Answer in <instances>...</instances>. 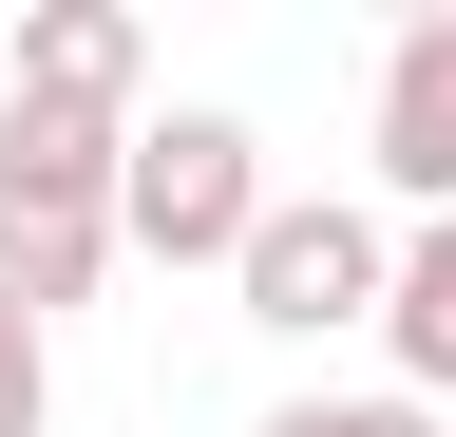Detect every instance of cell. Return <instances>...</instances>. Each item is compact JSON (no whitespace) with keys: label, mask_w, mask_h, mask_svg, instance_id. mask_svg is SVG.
Listing matches in <instances>:
<instances>
[{"label":"cell","mask_w":456,"mask_h":437,"mask_svg":"<svg viewBox=\"0 0 456 437\" xmlns=\"http://www.w3.org/2000/svg\"><path fill=\"white\" fill-rule=\"evenodd\" d=\"M134 77H152L134 0H38L20 58H0V95H57V115H134Z\"/></svg>","instance_id":"5b68a950"},{"label":"cell","mask_w":456,"mask_h":437,"mask_svg":"<svg viewBox=\"0 0 456 437\" xmlns=\"http://www.w3.org/2000/svg\"><path fill=\"white\" fill-rule=\"evenodd\" d=\"M362 152H380V209H456V20H399L380 38V115H362Z\"/></svg>","instance_id":"277c9868"},{"label":"cell","mask_w":456,"mask_h":437,"mask_svg":"<svg viewBox=\"0 0 456 437\" xmlns=\"http://www.w3.org/2000/svg\"><path fill=\"white\" fill-rule=\"evenodd\" d=\"M266 437H437V400H399V380H380V400H285Z\"/></svg>","instance_id":"ba28073f"},{"label":"cell","mask_w":456,"mask_h":437,"mask_svg":"<svg viewBox=\"0 0 456 437\" xmlns=\"http://www.w3.org/2000/svg\"><path fill=\"white\" fill-rule=\"evenodd\" d=\"M0 437H57V343H38L20 286H0Z\"/></svg>","instance_id":"52a82bcc"},{"label":"cell","mask_w":456,"mask_h":437,"mask_svg":"<svg viewBox=\"0 0 456 437\" xmlns=\"http://www.w3.org/2000/svg\"><path fill=\"white\" fill-rule=\"evenodd\" d=\"M134 134L152 115H57V95H0V286L38 323L95 304V266L134 247Z\"/></svg>","instance_id":"6da1fadb"},{"label":"cell","mask_w":456,"mask_h":437,"mask_svg":"<svg viewBox=\"0 0 456 437\" xmlns=\"http://www.w3.org/2000/svg\"><path fill=\"white\" fill-rule=\"evenodd\" d=\"M380 343H399V400L456 418V209H437V229H399V304H380Z\"/></svg>","instance_id":"8992f818"},{"label":"cell","mask_w":456,"mask_h":437,"mask_svg":"<svg viewBox=\"0 0 456 437\" xmlns=\"http://www.w3.org/2000/svg\"><path fill=\"white\" fill-rule=\"evenodd\" d=\"M266 209H285V190H266V134H248V115H152V134H134V247H152V266H248Z\"/></svg>","instance_id":"3957f363"},{"label":"cell","mask_w":456,"mask_h":437,"mask_svg":"<svg viewBox=\"0 0 456 437\" xmlns=\"http://www.w3.org/2000/svg\"><path fill=\"white\" fill-rule=\"evenodd\" d=\"M228 286H248L266 343H342V323H380V304H399V229H380L362 190H285V209H266V247L228 266Z\"/></svg>","instance_id":"7a4b0ae2"}]
</instances>
